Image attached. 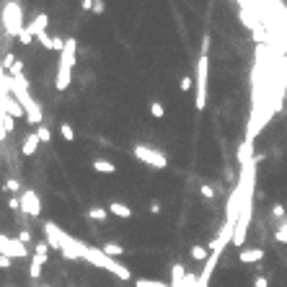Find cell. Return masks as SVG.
Returning <instances> with one entry per match:
<instances>
[{
    "label": "cell",
    "instance_id": "6da1fadb",
    "mask_svg": "<svg viewBox=\"0 0 287 287\" xmlns=\"http://www.w3.org/2000/svg\"><path fill=\"white\" fill-rule=\"evenodd\" d=\"M44 241L49 243V248L60 251L67 262H83V251H86V243L83 241L73 238L70 233H65L57 222H44Z\"/></svg>",
    "mask_w": 287,
    "mask_h": 287
},
{
    "label": "cell",
    "instance_id": "7a4b0ae2",
    "mask_svg": "<svg viewBox=\"0 0 287 287\" xmlns=\"http://www.w3.org/2000/svg\"><path fill=\"white\" fill-rule=\"evenodd\" d=\"M8 88H11V96H16V101L21 104V109L26 111V119L31 124H42V106L34 101V96L29 93V86H26L23 75H8Z\"/></svg>",
    "mask_w": 287,
    "mask_h": 287
},
{
    "label": "cell",
    "instance_id": "3957f363",
    "mask_svg": "<svg viewBox=\"0 0 287 287\" xmlns=\"http://www.w3.org/2000/svg\"><path fill=\"white\" fill-rule=\"evenodd\" d=\"M83 262H88L91 266H98V269H104V272H109L114 277H119V280H132V272L127 266H124L122 262H116V259L111 256H106L101 248H96V246H88L86 243V251H83Z\"/></svg>",
    "mask_w": 287,
    "mask_h": 287
},
{
    "label": "cell",
    "instance_id": "277c9868",
    "mask_svg": "<svg viewBox=\"0 0 287 287\" xmlns=\"http://www.w3.org/2000/svg\"><path fill=\"white\" fill-rule=\"evenodd\" d=\"M78 55V42L70 37L65 39V49L60 52V65H57V91H67L70 86V78H73V67H75V57Z\"/></svg>",
    "mask_w": 287,
    "mask_h": 287
},
{
    "label": "cell",
    "instance_id": "5b68a950",
    "mask_svg": "<svg viewBox=\"0 0 287 287\" xmlns=\"http://www.w3.org/2000/svg\"><path fill=\"white\" fill-rule=\"evenodd\" d=\"M0 21H3V29L11 39H19L23 34V11L21 5L16 3V0H8V3L3 5V11H0Z\"/></svg>",
    "mask_w": 287,
    "mask_h": 287
},
{
    "label": "cell",
    "instance_id": "8992f818",
    "mask_svg": "<svg viewBox=\"0 0 287 287\" xmlns=\"http://www.w3.org/2000/svg\"><path fill=\"white\" fill-rule=\"evenodd\" d=\"M207 78H210V57L207 52H202L197 60V78H194V106L197 111H202L207 106Z\"/></svg>",
    "mask_w": 287,
    "mask_h": 287
},
{
    "label": "cell",
    "instance_id": "52a82bcc",
    "mask_svg": "<svg viewBox=\"0 0 287 287\" xmlns=\"http://www.w3.org/2000/svg\"><path fill=\"white\" fill-rule=\"evenodd\" d=\"M134 158L142 160V163H148V166H153V168H166L168 166V158L160 153V150L155 148H150V145H134Z\"/></svg>",
    "mask_w": 287,
    "mask_h": 287
},
{
    "label": "cell",
    "instance_id": "ba28073f",
    "mask_svg": "<svg viewBox=\"0 0 287 287\" xmlns=\"http://www.w3.org/2000/svg\"><path fill=\"white\" fill-rule=\"evenodd\" d=\"M0 256L26 259L29 256V246H23L19 238H11V236H3V233H0Z\"/></svg>",
    "mask_w": 287,
    "mask_h": 287
},
{
    "label": "cell",
    "instance_id": "9c48e42d",
    "mask_svg": "<svg viewBox=\"0 0 287 287\" xmlns=\"http://www.w3.org/2000/svg\"><path fill=\"white\" fill-rule=\"evenodd\" d=\"M21 212L29 215V218H39L42 215V199L34 189H26L21 194Z\"/></svg>",
    "mask_w": 287,
    "mask_h": 287
},
{
    "label": "cell",
    "instance_id": "30bf717a",
    "mask_svg": "<svg viewBox=\"0 0 287 287\" xmlns=\"http://www.w3.org/2000/svg\"><path fill=\"white\" fill-rule=\"evenodd\" d=\"M241 262L243 264H259V262H264V248H259V246H254V248H241Z\"/></svg>",
    "mask_w": 287,
    "mask_h": 287
},
{
    "label": "cell",
    "instance_id": "8fae6325",
    "mask_svg": "<svg viewBox=\"0 0 287 287\" xmlns=\"http://www.w3.org/2000/svg\"><path fill=\"white\" fill-rule=\"evenodd\" d=\"M47 23H49V16H47V13H39L37 19L31 21V26H26V31H29L31 37H37V39H39L42 34L47 31Z\"/></svg>",
    "mask_w": 287,
    "mask_h": 287
},
{
    "label": "cell",
    "instance_id": "7c38bea8",
    "mask_svg": "<svg viewBox=\"0 0 287 287\" xmlns=\"http://www.w3.org/2000/svg\"><path fill=\"white\" fill-rule=\"evenodd\" d=\"M31 262H37V264H42V266L49 262V243H47V241H37V251H34Z\"/></svg>",
    "mask_w": 287,
    "mask_h": 287
},
{
    "label": "cell",
    "instance_id": "4fadbf2b",
    "mask_svg": "<svg viewBox=\"0 0 287 287\" xmlns=\"http://www.w3.org/2000/svg\"><path fill=\"white\" fill-rule=\"evenodd\" d=\"M3 111H5L8 116H13V119H16V116H23V114H26V111L21 109V104L16 101L13 96H8L5 101H3Z\"/></svg>",
    "mask_w": 287,
    "mask_h": 287
},
{
    "label": "cell",
    "instance_id": "5bb4252c",
    "mask_svg": "<svg viewBox=\"0 0 287 287\" xmlns=\"http://www.w3.org/2000/svg\"><path fill=\"white\" fill-rule=\"evenodd\" d=\"M42 145L39 142V137H37V132L34 134H26V140H23V148H21V153L26 155V158H31L34 153H37V148Z\"/></svg>",
    "mask_w": 287,
    "mask_h": 287
},
{
    "label": "cell",
    "instance_id": "9a60e30c",
    "mask_svg": "<svg viewBox=\"0 0 287 287\" xmlns=\"http://www.w3.org/2000/svg\"><path fill=\"white\" fill-rule=\"evenodd\" d=\"M109 212L116 215V218H122V220H130L132 218V207H130V204H124V202H111L109 204Z\"/></svg>",
    "mask_w": 287,
    "mask_h": 287
},
{
    "label": "cell",
    "instance_id": "2e32d148",
    "mask_svg": "<svg viewBox=\"0 0 287 287\" xmlns=\"http://www.w3.org/2000/svg\"><path fill=\"white\" fill-rule=\"evenodd\" d=\"M93 171H98V174H114L116 166L111 163V160H106V158H96L93 160Z\"/></svg>",
    "mask_w": 287,
    "mask_h": 287
},
{
    "label": "cell",
    "instance_id": "e0dca14e",
    "mask_svg": "<svg viewBox=\"0 0 287 287\" xmlns=\"http://www.w3.org/2000/svg\"><path fill=\"white\" fill-rule=\"evenodd\" d=\"M189 254H192V259H194V262H207V259H210V248H204V246H199V243H197V246H192V251H189Z\"/></svg>",
    "mask_w": 287,
    "mask_h": 287
},
{
    "label": "cell",
    "instance_id": "ac0fdd59",
    "mask_svg": "<svg viewBox=\"0 0 287 287\" xmlns=\"http://www.w3.org/2000/svg\"><path fill=\"white\" fill-rule=\"evenodd\" d=\"M134 287H171L168 282H160V280H148V277H137L134 280Z\"/></svg>",
    "mask_w": 287,
    "mask_h": 287
},
{
    "label": "cell",
    "instance_id": "d6986e66",
    "mask_svg": "<svg viewBox=\"0 0 287 287\" xmlns=\"http://www.w3.org/2000/svg\"><path fill=\"white\" fill-rule=\"evenodd\" d=\"M101 251H104L106 256H111V259H116V256H122V254H124V248H122V246H116V243H104V246H101Z\"/></svg>",
    "mask_w": 287,
    "mask_h": 287
},
{
    "label": "cell",
    "instance_id": "ffe728a7",
    "mask_svg": "<svg viewBox=\"0 0 287 287\" xmlns=\"http://www.w3.org/2000/svg\"><path fill=\"white\" fill-rule=\"evenodd\" d=\"M88 218L101 222V220H106V218H109V210H104V207H91V210H88Z\"/></svg>",
    "mask_w": 287,
    "mask_h": 287
},
{
    "label": "cell",
    "instance_id": "44dd1931",
    "mask_svg": "<svg viewBox=\"0 0 287 287\" xmlns=\"http://www.w3.org/2000/svg\"><path fill=\"white\" fill-rule=\"evenodd\" d=\"M60 134H62V140H65V142H73L75 140V132H73V127H70L67 122L60 124Z\"/></svg>",
    "mask_w": 287,
    "mask_h": 287
},
{
    "label": "cell",
    "instance_id": "7402d4cb",
    "mask_svg": "<svg viewBox=\"0 0 287 287\" xmlns=\"http://www.w3.org/2000/svg\"><path fill=\"white\" fill-rule=\"evenodd\" d=\"M150 114H153L155 119H163V116H166V109H163V104L153 101V104H150Z\"/></svg>",
    "mask_w": 287,
    "mask_h": 287
},
{
    "label": "cell",
    "instance_id": "603a6c76",
    "mask_svg": "<svg viewBox=\"0 0 287 287\" xmlns=\"http://www.w3.org/2000/svg\"><path fill=\"white\" fill-rule=\"evenodd\" d=\"M37 137H39V142H49L52 140V132L44 127V124H39V127H37Z\"/></svg>",
    "mask_w": 287,
    "mask_h": 287
},
{
    "label": "cell",
    "instance_id": "cb8c5ba5",
    "mask_svg": "<svg viewBox=\"0 0 287 287\" xmlns=\"http://www.w3.org/2000/svg\"><path fill=\"white\" fill-rule=\"evenodd\" d=\"M0 122H3V130H5V132H13V130H16V122H13V116H8L5 111H3V116H0Z\"/></svg>",
    "mask_w": 287,
    "mask_h": 287
},
{
    "label": "cell",
    "instance_id": "d4e9b609",
    "mask_svg": "<svg viewBox=\"0 0 287 287\" xmlns=\"http://www.w3.org/2000/svg\"><path fill=\"white\" fill-rule=\"evenodd\" d=\"M277 241H280V243H287V220L282 222L280 228H277V236H274Z\"/></svg>",
    "mask_w": 287,
    "mask_h": 287
},
{
    "label": "cell",
    "instance_id": "484cf974",
    "mask_svg": "<svg viewBox=\"0 0 287 287\" xmlns=\"http://www.w3.org/2000/svg\"><path fill=\"white\" fill-rule=\"evenodd\" d=\"M199 194L204 197V199H215V189H212V186H207V184L199 186Z\"/></svg>",
    "mask_w": 287,
    "mask_h": 287
},
{
    "label": "cell",
    "instance_id": "4316f807",
    "mask_svg": "<svg viewBox=\"0 0 287 287\" xmlns=\"http://www.w3.org/2000/svg\"><path fill=\"white\" fill-rule=\"evenodd\" d=\"M29 274H31V280H39V277H42V264L31 262V266H29Z\"/></svg>",
    "mask_w": 287,
    "mask_h": 287
},
{
    "label": "cell",
    "instance_id": "83f0119b",
    "mask_svg": "<svg viewBox=\"0 0 287 287\" xmlns=\"http://www.w3.org/2000/svg\"><path fill=\"white\" fill-rule=\"evenodd\" d=\"M5 189H8V192H19V189H21V181H19V178H8V181H5Z\"/></svg>",
    "mask_w": 287,
    "mask_h": 287
},
{
    "label": "cell",
    "instance_id": "f1b7e54d",
    "mask_svg": "<svg viewBox=\"0 0 287 287\" xmlns=\"http://www.w3.org/2000/svg\"><path fill=\"white\" fill-rule=\"evenodd\" d=\"M19 241H21L23 246H29V243H31V233H29V230H21V233H19Z\"/></svg>",
    "mask_w": 287,
    "mask_h": 287
},
{
    "label": "cell",
    "instance_id": "f546056e",
    "mask_svg": "<svg viewBox=\"0 0 287 287\" xmlns=\"http://www.w3.org/2000/svg\"><path fill=\"white\" fill-rule=\"evenodd\" d=\"M39 42H42V44H44V47H47V49H52V42H55V39H52V37H49V34H47V31H44V34H42V37H39Z\"/></svg>",
    "mask_w": 287,
    "mask_h": 287
},
{
    "label": "cell",
    "instance_id": "4dcf8cb0",
    "mask_svg": "<svg viewBox=\"0 0 287 287\" xmlns=\"http://www.w3.org/2000/svg\"><path fill=\"white\" fill-rule=\"evenodd\" d=\"M8 207H11V210H21V197H11V199H8Z\"/></svg>",
    "mask_w": 287,
    "mask_h": 287
},
{
    "label": "cell",
    "instance_id": "1f68e13d",
    "mask_svg": "<svg viewBox=\"0 0 287 287\" xmlns=\"http://www.w3.org/2000/svg\"><path fill=\"white\" fill-rule=\"evenodd\" d=\"M19 42H21V44H31V42H34V37H31V34H29V31L23 29V34L19 37Z\"/></svg>",
    "mask_w": 287,
    "mask_h": 287
},
{
    "label": "cell",
    "instance_id": "d6a6232c",
    "mask_svg": "<svg viewBox=\"0 0 287 287\" xmlns=\"http://www.w3.org/2000/svg\"><path fill=\"white\" fill-rule=\"evenodd\" d=\"M13 62H16V60H13V52H5V57H3V67H11Z\"/></svg>",
    "mask_w": 287,
    "mask_h": 287
},
{
    "label": "cell",
    "instance_id": "836d02e7",
    "mask_svg": "<svg viewBox=\"0 0 287 287\" xmlns=\"http://www.w3.org/2000/svg\"><path fill=\"white\" fill-rule=\"evenodd\" d=\"M254 287H269V280H266V277H256V280H254Z\"/></svg>",
    "mask_w": 287,
    "mask_h": 287
},
{
    "label": "cell",
    "instance_id": "e575fe53",
    "mask_svg": "<svg viewBox=\"0 0 287 287\" xmlns=\"http://www.w3.org/2000/svg\"><path fill=\"white\" fill-rule=\"evenodd\" d=\"M93 3L96 0H80V8H83V11H93Z\"/></svg>",
    "mask_w": 287,
    "mask_h": 287
},
{
    "label": "cell",
    "instance_id": "d590c367",
    "mask_svg": "<svg viewBox=\"0 0 287 287\" xmlns=\"http://www.w3.org/2000/svg\"><path fill=\"white\" fill-rule=\"evenodd\" d=\"M13 264V259H8V256H0V269H8Z\"/></svg>",
    "mask_w": 287,
    "mask_h": 287
},
{
    "label": "cell",
    "instance_id": "8d00e7d4",
    "mask_svg": "<svg viewBox=\"0 0 287 287\" xmlns=\"http://www.w3.org/2000/svg\"><path fill=\"white\" fill-rule=\"evenodd\" d=\"M91 13H104V0H96L93 3V11Z\"/></svg>",
    "mask_w": 287,
    "mask_h": 287
},
{
    "label": "cell",
    "instance_id": "74e56055",
    "mask_svg": "<svg viewBox=\"0 0 287 287\" xmlns=\"http://www.w3.org/2000/svg\"><path fill=\"white\" fill-rule=\"evenodd\" d=\"M192 88V78H181V91H189Z\"/></svg>",
    "mask_w": 287,
    "mask_h": 287
},
{
    "label": "cell",
    "instance_id": "f35d334b",
    "mask_svg": "<svg viewBox=\"0 0 287 287\" xmlns=\"http://www.w3.org/2000/svg\"><path fill=\"white\" fill-rule=\"evenodd\" d=\"M274 215H277V218H280V215H285V207H282V204H274V210H272Z\"/></svg>",
    "mask_w": 287,
    "mask_h": 287
}]
</instances>
